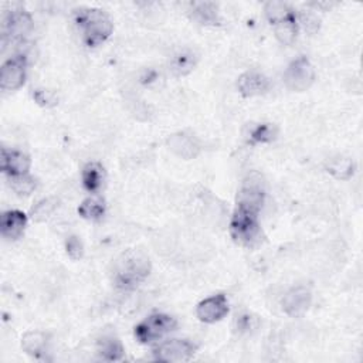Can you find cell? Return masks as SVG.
<instances>
[{"mask_svg": "<svg viewBox=\"0 0 363 363\" xmlns=\"http://www.w3.org/2000/svg\"><path fill=\"white\" fill-rule=\"evenodd\" d=\"M151 268V260L144 251L128 250L114 265V284L119 290H133L148 279Z\"/></svg>", "mask_w": 363, "mask_h": 363, "instance_id": "6da1fadb", "label": "cell"}, {"mask_svg": "<svg viewBox=\"0 0 363 363\" xmlns=\"http://www.w3.org/2000/svg\"><path fill=\"white\" fill-rule=\"evenodd\" d=\"M73 17L87 47H98L112 34V22L101 9L80 8L74 10Z\"/></svg>", "mask_w": 363, "mask_h": 363, "instance_id": "7a4b0ae2", "label": "cell"}, {"mask_svg": "<svg viewBox=\"0 0 363 363\" xmlns=\"http://www.w3.org/2000/svg\"><path fill=\"white\" fill-rule=\"evenodd\" d=\"M258 213V210L251 207L242 205L236 206L230 221V235L236 243L250 247L258 240L261 233Z\"/></svg>", "mask_w": 363, "mask_h": 363, "instance_id": "3957f363", "label": "cell"}, {"mask_svg": "<svg viewBox=\"0 0 363 363\" xmlns=\"http://www.w3.org/2000/svg\"><path fill=\"white\" fill-rule=\"evenodd\" d=\"M177 327V323L173 316L168 313H152L147 316L144 321H141L135 327V338L140 343H152L156 341H161L168 334L175 331Z\"/></svg>", "mask_w": 363, "mask_h": 363, "instance_id": "277c9868", "label": "cell"}, {"mask_svg": "<svg viewBox=\"0 0 363 363\" xmlns=\"http://www.w3.org/2000/svg\"><path fill=\"white\" fill-rule=\"evenodd\" d=\"M315 77L316 74L313 66L305 56H301L288 64L284 73V82L288 89L302 93V91H306L312 87Z\"/></svg>", "mask_w": 363, "mask_h": 363, "instance_id": "5b68a950", "label": "cell"}, {"mask_svg": "<svg viewBox=\"0 0 363 363\" xmlns=\"http://www.w3.org/2000/svg\"><path fill=\"white\" fill-rule=\"evenodd\" d=\"M264 199H265V184L262 176L258 172L249 173L244 177L242 188L237 193V205L251 207L260 212Z\"/></svg>", "mask_w": 363, "mask_h": 363, "instance_id": "8992f818", "label": "cell"}, {"mask_svg": "<svg viewBox=\"0 0 363 363\" xmlns=\"http://www.w3.org/2000/svg\"><path fill=\"white\" fill-rule=\"evenodd\" d=\"M198 350V346L188 339H169L154 349V356L161 362H188Z\"/></svg>", "mask_w": 363, "mask_h": 363, "instance_id": "52a82bcc", "label": "cell"}, {"mask_svg": "<svg viewBox=\"0 0 363 363\" xmlns=\"http://www.w3.org/2000/svg\"><path fill=\"white\" fill-rule=\"evenodd\" d=\"M26 57L15 56L9 59L0 70V88L3 91H16L26 81Z\"/></svg>", "mask_w": 363, "mask_h": 363, "instance_id": "ba28073f", "label": "cell"}, {"mask_svg": "<svg viewBox=\"0 0 363 363\" xmlns=\"http://www.w3.org/2000/svg\"><path fill=\"white\" fill-rule=\"evenodd\" d=\"M227 313H229V301L224 294L205 298L196 308V316L205 324L218 323Z\"/></svg>", "mask_w": 363, "mask_h": 363, "instance_id": "9c48e42d", "label": "cell"}, {"mask_svg": "<svg viewBox=\"0 0 363 363\" xmlns=\"http://www.w3.org/2000/svg\"><path fill=\"white\" fill-rule=\"evenodd\" d=\"M312 304V292L308 287L298 286L291 288L283 298V311L292 318L302 316Z\"/></svg>", "mask_w": 363, "mask_h": 363, "instance_id": "30bf717a", "label": "cell"}, {"mask_svg": "<svg viewBox=\"0 0 363 363\" xmlns=\"http://www.w3.org/2000/svg\"><path fill=\"white\" fill-rule=\"evenodd\" d=\"M168 147L182 159H193L202 151L199 140L195 135L188 132H177L170 135L168 138Z\"/></svg>", "mask_w": 363, "mask_h": 363, "instance_id": "8fae6325", "label": "cell"}, {"mask_svg": "<svg viewBox=\"0 0 363 363\" xmlns=\"http://www.w3.org/2000/svg\"><path fill=\"white\" fill-rule=\"evenodd\" d=\"M33 27L31 17L24 10H12L3 19V43L23 38Z\"/></svg>", "mask_w": 363, "mask_h": 363, "instance_id": "7c38bea8", "label": "cell"}, {"mask_svg": "<svg viewBox=\"0 0 363 363\" xmlns=\"http://www.w3.org/2000/svg\"><path fill=\"white\" fill-rule=\"evenodd\" d=\"M31 166L30 158L20 152L2 148V156H0V168L6 176H22L29 175Z\"/></svg>", "mask_w": 363, "mask_h": 363, "instance_id": "4fadbf2b", "label": "cell"}, {"mask_svg": "<svg viewBox=\"0 0 363 363\" xmlns=\"http://www.w3.org/2000/svg\"><path fill=\"white\" fill-rule=\"evenodd\" d=\"M269 80L258 71H247L244 73L237 82V88L240 94L246 98L264 96L269 89Z\"/></svg>", "mask_w": 363, "mask_h": 363, "instance_id": "5bb4252c", "label": "cell"}, {"mask_svg": "<svg viewBox=\"0 0 363 363\" xmlns=\"http://www.w3.org/2000/svg\"><path fill=\"white\" fill-rule=\"evenodd\" d=\"M27 225V216L20 210H8L0 218V232L8 240H17L23 236Z\"/></svg>", "mask_w": 363, "mask_h": 363, "instance_id": "9a60e30c", "label": "cell"}, {"mask_svg": "<svg viewBox=\"0 0 363 363\" xmlns=\"http://www.w3.org/2000/svg\"><path fill=\"white\" fill-rule=\"evenodd\" d=\"M104 179H105V172L101 163L89 162L82 168L81 180H82V186L87 192L97 193L104 185Z\"/></svg>", "mask_w": 363, "mask_h": 363, "instance_id": "2e32d148", "label": "cell"}, {"mask_svg": "<svg viewBox=\"0 0 363 363\" xmlns=\"http://www.w3.org/2000/svg\"><path fill=\"white\" fill-rule=\"evenodd\" d=\"M199 61L198 54L191 49H184L177 52L169 63V70L176 77H184L192 73Z\"/></svg>", "mask_w": 363, "mask_h": 363, "instance_id": "e0dca14e", "label": "cell"}, {"mask_svg": "<svg viewBox=\"0 0 363 363\" xmlns=\"http://www.w3.org/2000/svg\"><path fill=\"white\" fill-rule=\"evenodd\" d=\"M97 353L103 360L118 362L124 359L125 349L121 341L114 335H103L97 343Z\"/></svg>", "mask_w": 363, "mask_h": 363, "instance_id": "ac0fdd59", "label": "cell"}, {"mask_svg": "<svg viewBox=\"0 0 363 363\" xmlns=\"http://www.w3.org/2000/svg\"><path fill=\"white\" fill-rule=\"evenodd\" d=\"M47 343L49 336L41 331H29L22 338L23 350L33 357L43 356L45 353V349H47Z\"/></svg>", "mask_w": 363, "mask_h": 363, "instance_id": "d6986e66", "label": "cell"}, {"mask_svg": "<svg viewBox=\"0 0 363 363\" xmlns=\"http://www.w3.org/2000/svg\"><path fill=\"white\" fill-rule=\"evenodd\" d=\"M274 26V33L277 40L283 45H291L298 36V19L295 16V12L291 13L290 16L284 17L283 20L277 22Z\"/></svg>", "mask_w": 363, "mask_h": 363, "instance_id": "ffe728a7", "label": "cell"}, {"mask_svg": "<svg viewBox=\"0 0 363 363\" xmlns=\"http://www.w3.org/2000/svg\"><path fill=\"white\" fill-rule=\"evenodd\" d=\"M107 210L105 200L100 196H89L78 207V214L89 221H98L104 217Z\"/></svg>", "mask_w": 363, "mask_h": 363, "instance_id": "44dd1931", "label": "cell"}, {"mask_svg": "<svg viewBox=\"0 0 363 363\" xmlns=\"http://www.w3.org/2000/svg\"><path fill=\"white\" fill-rule=\"evenodd\" d=\"M192 16L196 22L205 26H216L220 23L218 8L212 2H195L192 3Z\"/></svg>", "mask_w": 363, "mask_h": 363, "instance_id": "7402d4cb", "label": "cell"}, {"mask_svg": "<svg viewBox=\"0 0 363 363\" xmlns=\"http://www.w3.org/2000/svg\"><path fill=\"white\" fill-rule=\"evenodd\" d=\"M277 128L272 124H255L250 126L247 132V140L251 145L269 144L277 138Z\"/></svg>", "mask_w": 363, "mask_h": 363, "instance_id": "603a6c76", "label": "cell"}, {"mask_svg": "<svg viewBox=\"0 0 363 363\" xmlns=\"http://www.w3.org/2000/svg\"><path fill=\"white\" fill-rule=\"evenodd\" d=\"M325 170L335 179L348 180L355 173V162L346 156H336L327 162Z\"/></svg>", "mask_w": 363, "mask_h": 363, "instance_id": "cb8c5ba5", "label": "cell"}, {"mask_svg": "<svg viewBox=\"0 0 363 363\" xmlns=\"http://www.w3.org/2000/svg\"><path fill=\"white\" fill-rule=\"evenodd\" d=\"M9 186L19 196H29L36 189V180L30 175L8 176Z\"/></svg>", "mask_w": 363, "mask_h": 363, "instance_id": "d4e9b609", "label": "cell"}, {"mask_svg": "<svg viewBox=\"0 0 363 363\" xmlns=\"http://www.w3.org/2000/svg\"><path fill=\"white\" fill-rule=\"evenodd\" d=\"M264 12H265L267 20L271 24H276L277 22H280L284 17L290 16L291 13H294V10L286 2H268L264 6Z\"/></svg>", "mask_w": 363, "mask_h": 363, "instance_id": "484cf974", "label": "cell"}, {"mask_svg": "<svg viewBox=\"0 0 363 363\" xmlns=\"http://www.w3.org/2000/svg\"><path fill=\"white\" fill-rule=\"evenodd\" d=\"M57 199L49 198V199H44L41 202H38L36 205V207L31 209V216L36 221H44L47 218L50 214H53V212L57 207Z\"/></svg>", "mask_w": 363, "mask_h": 363, "instance_id": "4316f807", "label": "cell"}, {"mask_svg": "<svg viewBox=\"0 0 363 363\" xmlns=\"http://www.w3.org/2000/svg\"><path fill=\"white\" fill-rule=\"evenodd\" d=\"M260 325V320L250 313V312H246V313H242L240 316H237V320L235 323V328L239 334H250L253 331H255Z\"/></svg>", "mask_w": 363, "mask_h": 363, "instance_id": "83f0119b", "label": "cell"}, {"mask_svg": "<svg viewBox=\"0 0 363 363\" xmlns=\"http://www.w3.org/2000/svg\"><path fill=\"white\" fill-rule=\"evenodd\" d=\"M33 98L38 105H41L44 108H52V107L57 105V101H59L54 91H50V89H36L33 93Z\"/></svg>", "mask_w": 363, "mask_h": 363, "instance_id": "f1b7e54d", "label": "cell"}, {"mask_svg": "<svg viewBox=\"0 0 363 363\" xmlns=\"http://www.w3.org/2000/svg\"><path fill=\"white\" fill-rule=\"evenodd\" d=\"M66 250L68 257H71L73 260H80L84 254V247L81 240L77 236H70L66 240Z\"/></svg>", "mask_w": 363, "mask_h": 363, "instance_id": "f546056e", "label": "cell"}, {"mask_svg": "<svg viewBox=\"0 0 363 363\" xmlns=\"http://www.w3.org/2000/svg\"><path fill=\"white\" fill-rule=\"evenodd\" d=\"M301 23L305 26L308 31H316L320 29V19H318L312 12H304L301 15Z\"/></svg>", "mask_w": 363, "mask_h": 363, "instance_id": "4dcf8cb0", "label": "cell"}]
</instances>
